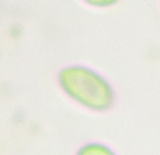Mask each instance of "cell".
<instances>
[{"label":"cell","mask_w":160,"mask_h":155,"mask_svg":"<svg viewBox=\"0 0 160 155\" xmlns=\"http://www.w3.org/2000/svg\"><path fill=\"white\" fill-rule=\"evenodd\" d=\"M64 93L78 104L95 111L111 107L114 93L109 82L99 73L83 66H69L59 74Z\"/></svg>","instance_id":"cell-1"},{"label":"cell","mask_w":160,"mask_h":155,"mask_svg":"<svg viewBox=\"0 0 160 155\" xmlns=\"http://www.w3.org/2000/svg\"><path fill=\"white\" fill-rule=\"evenodd\" d=\"M85 3L92 6V7H110L112 5H114L119 0H82Z\"/></svg>","instance_id":"cell-3"},{"label":"cell","mask_w":160,"mask_h":155,"mask_svg":"<svg viewBox=\"0 0 160 155\" xmlns=\"http://www.w3.org/2000/svg\"><path fill=\"white\" fill-rule=\"evenodd\" d=\"M76 155H116L102 143H91L82 146Z\"/></svg>","instance_id":"cell-2"}]
</instances>
